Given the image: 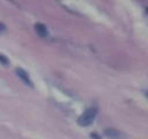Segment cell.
I'll return each mask as SVG.
<instances>
[{
  "mask_svg": "<svg viewBox=\"0 0 148 139\" xmlns=\"http://www.w3.org/2000/svg\"><path fill=\"white\" fill-rule=\"evenodd\" d=\"M97 110L95 108H89L87 109L79 118H77V124L80 126H89L90 124H92L95 117H96Z\"/></svg>",
  "mask_w": 148,
  "mask_h": 139,
  "instance_id": "6da1fadb",
  "label": "cell"
},
{
  "mask_svg": "<svg viewBox=\"0 0 148 139\" xmlns=\"http://www.w3.org/2000/svg\"><path fill=\"white\" fill-rule=\"evenodd\" d=\"M15 73H16V75L27 85V86H30V87H32L34 86V83H32V81H31V79H30V76H29V74L23 70V68H21V67H17L16 70H15Z\"/></svg>",
  "mask_w": 148,
  "mask_h": 139,
  "instance_id": "7a4b0ae2",
  "label": "cell"
},
{
  "mask_svg": "<svg viewBox=\"0 0 148 139\" xmlns=\"http://www.w3.org/2000/svg\"><path fill=\"white\" fill-rule=\"evenodd\" d=\"M104 133L106 137H109L110 139H123L125 136L117 129H113V127H108L104 130Z\"/></svg>",
  "mask_w": 148,
  "mask_h": 139,
  "instance_id": "3957f363",
  "label": "cell"
},
{
  "mask_svg": "<svg viewBox=\"0 0 148 139\" xmlns=\"http://www.w3.org/2000/svg\"><path fill=\"white\" fill-rule=\"evenodd\" d=\"M35 31H36L37 35L40 36V37H47V34H49L46 25L43 24V23H39V22L35 24Z\"/></svg>",
  "mask_w": 148,
  "mask_h": 139,
  "instance_id": "277c9868",
  "label": "cell"
},
{
  "mask_svg": "<svg viewBox=\"0 0 148 139\" xmlns=\"http://www.w3.org/2000/svg\"><path fill=\"white\" fill-rule=\"evenodd\" d=\"M0 64L3 65V66H8L9 65V59L2 53H0Z\"/></svg>",
  "mask_w": 148,
  "mask_h": 139,
  "instance_id": "5b68a950",
  "label": "cell"
},
{
  "mask_svg": "<svg viewBox=\"0 0 148 139\" xmlns=\"http://www.w3.org/2000/svg\"><path fill=\"white\" fill-rule=\"evenodd\" d=\"M90 137H91L92 139H101V137H99L97 133H95V132H91V133H90Z\"/></svg>",
  "mask_w": 148,
  "mask_h": 139,
  "instance_id": "8992f818",
  "label": "cell"
},
{
  "mask_svg": "<svg viewBox=\"0 0 148 139\" xmlns=\"http://www.w3.org/2000/svg\"><path fill=\"white\" fill-rule=\"evenodd\" d=\"M2 30H5V24L0 22V31H2Z\"/></svg>",
  "mask_w": 148,
  "mask_h": 139,
  "instance_id": "52a82bcc",
  "label": "cell"
},
{
  "mask_svg": "<svg viewBox=\"0 0 148 139\" xmlns=\"http://www.w3.org/2000/svg\"><path fill=\"white\" fill-rule=\"evenodd\" d=\"M146 96H147V97H148V90H147V92H146Z\"/></svg>",
  "mask_w": 148,
  "mask_h": 139,
  "instance_id": "ba28073f",
  "label": "cell"
}]
</instances>
